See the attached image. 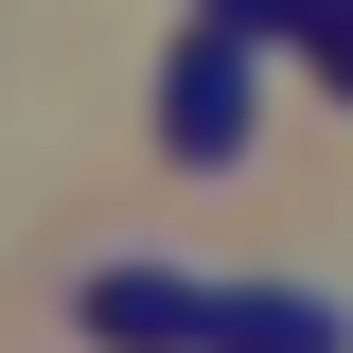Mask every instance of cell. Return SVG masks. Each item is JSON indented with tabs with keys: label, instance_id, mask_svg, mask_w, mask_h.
<instances>
[{
	"label": "cell",
	"instance_id": "6da1fadb",
	"mask_svg": "<svg viewBox=\"0 0 353 353\" xmlns=\"http://www.w3.org/2000/svg\"><path fill=\"white\" fill-rule=\"evenodd\" d=\"M248 36H212V18H194V36H176L159 53V159H194V176H230V159H248Z\"/></svg>",
	"mask_w": 353,
	"mask_h": 353
},
{
	"label": "cell",
	"instance_id": "7a4b0ae2",
	"mask_svg": "<svg viewBox=\"0 0 353 353\" xmlns=\"http://www.w3.org/2000/svg\"><path fill=\"white\" fill-rule=\"evenodd\" d=\"M212 301L230 283H194V265H106V283H88V353H212Z\"/></svg>",
	"mask_w": 353,
	"mask_h": 353
},
{
	"label": "cell",
	"instance_id": "3957f363",
	"mask_svg": "<svg viewBox=\"0 0 353 353\" xmlns=\"http://www.w3.org/2000/svg\"><path fill=\"white\" fill-rule=\"evenodd\" d=\"M212 353H353V301H318V283H230Z\"/></svg>",
	"mask_w": 353,
	"mask_h": 353
},
{
	"label": "cell",
	"instance_id": "277c9868",
	"mask_svg": "<svg viewBox=\"0 0 353 353\" xmlns=\"http://www.w3.org/2000/svg\"><path fill=\"white\" fill-rule=\"evenodd\" d=\"M194 18H212V36H301L318 0H194Z\"/></svg>",
	"mask_w": 353,
	"mask_h": 353
}]
</instances>
